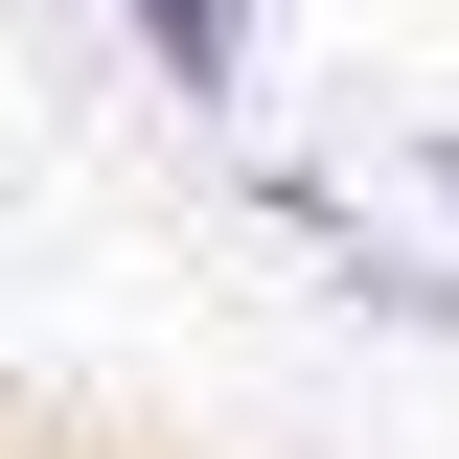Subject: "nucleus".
Listing matches in <instances>:
<instances>
[{"instance_id": "1", "label": "nucleus", "mask_w": 459, "mask_h": 459, "mask_svg": "<svg viewBox=\"0 0 459 459\" xmlns=\"http://www.w3.org/2000/svg\"><path fill=\"white\" fill-rule=\"evenodd\" d=\"M322 230V276H344V322H413V344H459V276L413 253V230H344V207H299Z\"/></svg>"}, {"instance_id": "2", "label": "nucleus", "mask_w": 459, "mask_h": 459, "mask_svg": "<svg viewBox=\"0 0 459 459\" xmlns=\"http://www.w3.org/2000/svg\"><path fill=\"white\" fill-rule=\"evenodd\" d=\"M115 23H138V69H161L184 115H230V92H253V0H115Z\"/></svg>"}, {"instance_id": "3", "label": "nucleus", "mask_w": 459, "mask_h": 459, "mask_svg": "<svg viewBox=\"0 0 459 459\" xmlns=\"http://www.w3.org/2000/svg\"><path fill=\"white\" fill-rule=\"evenodd\" d=\"M413 184H437V207H459V138H437V161H413Z\"/></svg>"}]
</instances>
